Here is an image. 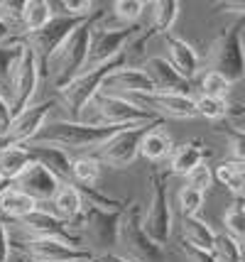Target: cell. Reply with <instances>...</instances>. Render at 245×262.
<instances>
[{
    "instance_id": "obj_1",
    "label": "cell",
    "mask_w": 245,
    "mask_h": 262,
    "mask_svg": "<svg viewBox=\"0 0 245 262\" xmlns=\"http://www.w3.org/2000/svg\"><path fill=\"white\" fill-rule=\"evenodd\" d=\"M101 17H103V10L96 12L88 23H83L64 45L59 47L57 52H54V57L49 59L47 64H44V69H42V74L49 79L52 89H57L59 93L64 91L71 81L83 71V67H86L88 49H91V34H94V27Z\"/></svg>"
},
{
    "instance_id": "obj_2",
    "label": "cell",
    "mask_w": 245,
    "mask_h": 262,
    "mask_svg": "<svg viewBox=\"0 0 245 262\" xmlns=\"http://www.w3.org/2000/svg\"><path fill=\"white\" fill-rule=\"evenodd\" d=\"M123 127H96L86 125L81 120H52L42 127V133L32 140V145H49L66 152H79V149H98L103 147L110 137L120 133Z\"/></svg>"
},
{
    "instance_id": "obj_3",
    "label": "cell",
    "mask_w": 245,
    "mask_h": 262,
    "mask_svg": "<svg viewBox=\"0 0 245 262\" xmlns=\"http://www.w3.org/2000/svg\"><path fill=\"white\" fill-rule=\"evenodd\" d=\"M120 221H123V211H103L96 206H86L83 216L71 228L81 238L83 250H88L96 260H101L116 252Z\"/></svg>"
},
{
    "instance_id": "obj_4",
    "label": "cell",
    "mask_w": 245,
    "mask_h": 262,
    "mask_svg": "<svg viewBox=\"0 0 245 262\" xmlns=\"http://www.w3.org/2000/svg\"><path fill=\"white\" fill-rule=\"evenodd\" d=\"M243 30H245V17H238L235 23L223 27L221 32L213 37L206 52V64L209 71L221 74L223 79L231 83L245 76V47H243Z\"/></svg>"
},
{
    "instance_id": "obj_5",
    "label": "cell",
    "mask_w": 245,
    "mask_h": 262,
    "mask_svg": "<svg viewBox=\"0 0 245 262\" xmlns=\"http://www.w3.org/2000/svg\"><path fill=\"white\" fill-rule=\"evenodd\" d=\"M116 255L128 262H164V248L157 245L142 228V206L138 201H130L123 211Z\"/></svg>"
},
{
    "instance_id": "obj_6",
    "label": "cell",
    "mask_w": 245,
    "mask_h": 262,
    "mask_svg": "<svg viewBox=\"0 0 245 262\" xmlns=\"http://www.w3.org/2000/svg\"><path fill=\"white\" fill-rule=\"evenodd\" d=\"M79 120L86 123V125H96V127H132V125H142V123L160 120V118L145 113L138 105L123 101V98H118V96L98 93L94 101L83 108V113Z\"/></svg>"
},
{
    "instance_id": "obj_7",
    "label": "cell",
    "mask_w": 245,
    "mask_h": 262,
    "mask_svg": "<svg viewBox=\"0 0 245 262\" xmlns=\"http://www.w3.org/2000/svg\"><path fill=\"white\" fill-rule=\"evenodd\" d=\"M125 59H128V52H125V54H120V57H116L113 61L103 64V67L94 69V71H81V74L71 81L64 91L59 93V101H61V105L66 108V113H69L66 120H79V118H81L83 108H86V105H88V103L101 93L103 81L108 79L113 71H118V69L125 67Z\"/></svg>"
},
{
    "instance_id": "obj_8",
    "label": "cell",
    "mask_w": 245,
    "mask_h": 262,
    "mask_svg": "<svg viewBox=\"0 0 245 262\" xmlns=\"http://www.w3.org/2000/svg\"><path fill=\"white\" fill-rule=\"evenodd\" d=\"M10 240H61L69 243L71 248H81V238L71 230L69 223L49 213L44 206H39L35 213H30L23 221H15Z\"/></svg>"
},
{
    "instance_id": "obj_9",
    "label": "cell",
    "mask_w": 245,
    "mask_h": 262,
    "mask_svg": "<svg viewBox=\"0 0 245 262\" xmlns=\"http://www.w3.org/2000/svg\"><path fill=\"white\" fill-rule=\"evenodd\" d=\"M150 204L142 213V228L157 245H164L172 233V211H169V196H167V177L162 169L152 167L150 171Z\"/></svg>"
},
{
    "instance_id": "obj_10",
    "label": "cell",
    "mask_w": 245,
    "mask_h": 262,
    "mask_svg": "<svg viewBox=\"0 0 245 262\" xmlns=\"http://www.w3.org/2000/svg\"><path fill=\"white\" fill-rule=\"evenodd\" d=\"M162 125V120H152V123H142V125H132V127H123L120 133L110 137L103 147L98 149V160L101 164H108L113 169H125L132 162L140 157V145L145 135L154 130V127Z\"/></svg>"
},
{
    "instance_id": "obj_11",
    "label": "cell",
    "mask_w": 245,
    "mask_h": 262,
    "mask_svg": "<svg viewBox=\"0 0 245 262\" xmlns=\"http://www.w3.org/2000/svg\"><path fill=\"white\" fill-rule=\"evenodd\" d=\"M140 32H142L140 25L110 30V27H101V25L96 23L94 34H91V49H88V59H86L83 71H94V69L113 61V59L120 57V54H125V52H128L125 45L128 47L132 45Z\"/></svg>"
},
{
    "instance_id": "obj_12",
    "label": "cell",
    "mask_w": 245,
    "mask_h": 262,
    "mask_svg": "<svg viewBox=\"0 0 245 262\" xmlns=\"http://www.w3.org/2000/svg\"><path fill=\"white\" fill-rule=\"evenodd\" d=\"M91 17H94V15H91ZM91 17H61V15H54V20H52L44 30H39V32H35V34L17 37V39H23L25 45L35 52L37 61H39V71H42L44 64L54 57V52H57L59 47L64 45L83 23H88Z\"/></svg>"
},
{
    "instance_id": "obj_13",
    "label": "cell",
    "mask_w": 245,
    "mask_h": 262,
    "mask_svg": "<svg viewBox=\"0 0 245 262\" xmlns=\"http://www.w3.org/2000/svg\"><path fill=\"white\" fill-rule=\"evenodd\" d=\"M123 101L138 105L140 111L154 115V118H174V120H191L198 115L196 101L191 96L182 93H128L120 96Z\"/></svg>"
},
{
    "instance_id": "obj_14",
    "label": "cell",
    "mask_w": 245,
    "mask_h": 262,
    "mask_svg": "<svg viewBox=\"0 0 245 262\" xmlns=\"http://www.w3.org/2000/svg\"><path fill=\"white\" fill-rule=\"evenodd\" d=\"M10 248L27 262H96L88 250L71 248L61 240H10Z\"/></svg>"
},
{
    "instance_id": "obj_15",
    "label": "cell",
    "mask_w": 245,
    "mask_h": 262,
    "mask_svg": "<svg viewBox=\"0 0 245 262\" xmlns=\"http://www.w3.org/2000/svg\"><path fill=\"white\" fill-rule=\"evenodd\" d=\"M39 76H42V71H39V61H37L35 52L23 42V54H20L17 64H15V71H12V76H10V86H8L12 118L20 115L25 108H30V101H32V93L37 89Z\"/></svg>"
},
{
    "instance_id": "obj_16",
    "label": "cell",
    "mask_w": 245,
    "mask_h": 262,
    "mask_svg": "<svg viewBox=\"0 0 245 262\" xmlns=\"http://www.w3.org/2000/svg\"><path fill=\"white\" fill-rule=\"evenodd\" d=\"M54 103L57 101H42V103H37V105L25 108L20 115H15L10 127H8V133L0 137V149L30 145L42 133V127L47 125V118L52 113V108H54Z\"/></svg>"
},
{
    "instance_id": "obj_17",
    "label": "cell",
    "mask_w": 245,
    "mask_h": 262,
    "mask_svg": "<svg viewBox=\"0 0 245 262\" xmlns=\"http://www.w3.org/2000/svg\"><path fill=\"white\" fill-rule=\"evenodd\" d=\"M10 184L17 189V191L27 194L30 199H35L39 206L54 201L57 191L61 189V182H59L47 167H42L39 162H32V164H30V167H27V169H25L23 174H20L15 182H10Z\"/></svg>"
},
{
    "instance_id": "obj_18",
    "label": "cell",
    "mask_w": 245,
    "mask_h": 262,
    "mask_svg": "<svg viewBox=\"0 0 245 262\" xmlns=\"http://www.w3.org/2000/svg\"><path fill=\"white\" fill-rule=\"evenodd\" d=\"M101 93H108V96H128V93H157L154 83L150 81V76L142 71L140 67L138 69H118L113 71L108 79L103 81L101 86Z\"/></svg>"
},
{
    "instance_id": "obj_19",
    "label": "cell",
    "mask_w": 245,
    "mask_h": 262,
    "mask_svg": "<svg viewBox=\"0 0 245 262\" xmlns=\"http://www.w3.org/2000/svg\"><path fill=\"white\" fill-rule=\"evenodd\" d=\"M140 69L150 76L157 93H182V96H189V81L164 57H150Z\"/></svg>"
},
{
    "instance_id": "obj_20",
    "label": "cell",
    "mask_w": 245,
    "mask_h": 262,
    "mask_svg": "<svg viewBox=\"0 0 245 262\" xmlns=\"http://www.w3.org/2000/svg\"><path fill=\"white\" fill-rule=\"evenodd\" d=\"M162 42H164V49H167V61L187 81L194 79L198 67H201V57H198L196 49L189 45L187 39H182V37H176L172 32L162 34Z\"/></svg>"
},
{
    "instance_id": "obj_21",
    "label": "cell",
    "mask_w": 245,
    "mask_h": 262,
    "mask_svg": "<svg viewBox=\"0 0 245 262\" xmlns=\"http://www.w3.org/2000/svg\"><path fill=\"white\" fill-rule=\"evenodd\" d=\"M32 152L35 162H39L42 167H47L61 184H74V160L69 157L66 149L49 147V145H25Z\"/></svg>"
},
{
    "instance_id": "obj_22",
    "label": "cell",
    "mask_w": 245,
    "mask_h": 262,
    "mask_svg": "<svg viewBox=\"0 0 245 262\" xmlns=\"http://www.w3.org/2000/svg\"><path fill=\"white\" fill-rule=\"evenodd\" d=\"M52 206H54V216L61 218L69 226H74L83 216V211H86V201H83V196L76 184H61V189L57 191Z\"/></svg>"
},
{
    "instance_id": "obj_23",
    "label": "cell",
    "mask_w": 245,
    "mask_h": 262,
    "mask_svg": "<svg viewBox=\"0 0 245 262\" xmlns=\"http://www.w3.org/2000/svg\"><path fill=\"white\" fill-rule=\"evenodd\" d=\"M206 160H209V149H204L198 140H191V142H184L174 149V155L169 157V171L189 177L201 164H206Z\"/></svg>"
},
{
    "instance_id": "obj_24",
    "label": "cell",
    "mask_w": 245,
    "mask_h": 262,
    "mask_svg": "<svg viewBox=\"0 0 245 262\" xmlns=\"http://www.w3.org/2000/svg\"><path fill=\"white\" fill-rule=\"evenodd\" d=\"M37 208H39V204H37L35 199H30L23 191H17L12 184L0 194V216L5 218V221H10V223L27 218L30 213H35Z\"/></svg>"
},
{
    "instance_id": "obj_25",
    "label": "cell",
    "mask_w": 245,
    "mask_h": 262,
    "mask_svg": "<svg viewBox=\"0 0 245 262\" xmlns=\"http://www.w3.org/2000/svg\"><path fill=\"white\" fill-rule=\"evenodd\" d=\"M174 142H172V137L164 133L162 127H154V130H150L147 135H145V140H142L140 145V157H145L147 162H162L167 160V157H172L174 155Z\"/></svg>"
},
{
    "instance_id": "obj_26",
    "label": "cell",
    "mask_w": 245,
    "mask_h": 262,
    "mask_svg": "<svg viewBox=\"0 0 245 262\" xmlns=\"http://www.w3.org/2000/svg\"><path fill=\"white\" fill-rule=\"evenodd\" d=\"M32 162H35V157H32V152L27 147L0 149V174L5 177V182H15Z\"/></svg>"
},
{
    "instance_id": "obj_27",
    "label": "cell",
    "mask_w": 245,
    "mask_h": 262,
    "mask_svg": "<svg viewBox=\"0 0 245 262\" xmlns=\"http://www.w3.org/2000/svg\"><path fill=\"white\" fill-rule=\"evenodd\" d=\"M52 20H54L52 3H47V0H27V5H25V20H23V34L20 37L44 30Z\"/></svg>"
},
{
    "instance_id": "obj_28",
    "label": "cell",
    "mask_w": 245,
    "mask_h": 262,
    "mask_svg": "<svg viewBox=\"0 0 245 262\" xmlns=\"http://www.w3.org/2000/svg\"><path fill=\"white\" fill-rule=\"evenodd\" d=\"M182 238L198 250L211 252L216 245V233L198 218H182Z\"/></svg>"
},
{
    "instance_id": "obj_29",
    "label": "cell",
    "mask_w": 245,
    "mask_h": 262,
    "mask_svg": "<svg viewBox=\"0 0 245 262\" xmlns=\"http://www.w3.org/2000/svg\"><path fill=\"white\" fill-rule=\"evenodd\" d=\"M216 179L235 196V199H245V164L238 162H221L216 167Z\"/></svg>"
},
{
    "instance_id": "obj_30",
    "label": "cell",
    "mask_w": 245,
    "mask_h": 262,
    "mask_svg": "<svg viewBox=\"0 0 245 262\" xmlns=\"http://www.w3.org/2000/svg\"><path fill=\"white\" fill-rule=\"evenodd\" d=\"M179 3L176 0H157L152 3V23L150 27L154 30V34H167L172 30L174 20L179 17Z\"/></svg>"
},
{
    "instance_id": "obj_31",
    "label": "cell",
    "mask_w": 245,
    "mask_h": 262,
    "mask_svg": "<svg viewBox=\"0 0 245 262\" xmlns=\"http://www.w3.org/2000/svg\"><path fill=\"white\" fill-rule=\"evenodd\" d=\"M23 54V42L17 37H10L8 42L0 45V89L10 86V76L15 71V64Z\"/></svg>"
},
{
    "instance_id": "obj_32",
    "label": "cell",
    "mask_w": 245,
    "mask_h": 262,
    "mask_svg": "<svg viewBox=\"0 0 245 262\" xmlns=\"http://www.w3.org/2000/svg\"><path fill=\"white\" fill-rule=\"evenodd\" d=\"M223 226L228 230V235L245 250V201L235 199L233 204L228 206V211L223 213Z\"/></svg>"
},
{
    "instance_id": "obj_33",
    "label": "cell",
    "mask_w": 245,
    "mask_h": 262,
    "mask_svg": "<svg viewBox=\"0 0 245 262\" xmlns=\"http://www.w3.org/2000/svg\"><path fill=\"white\" fill-rule=\"evenodd\" d=\"M52 8L61 17H91L101 10V5L91 0H52Z\"/></svg>"
},
{
    "instance_id": "obj_34",
    "label": "cell",
    "mask_w": 245,
    "mask_h": 262,
    "mask_svg": "<svg viewBox=\"0 0 245 262\" xmlns=\"http://www.w3.org/2000/svg\"><path fill=\"white\" fill-rule=\"evenodd\" d=\"M25 5L27 3H23V0H0V20H3V25L10 32H17V34H12V37H20L23 34Z\"/></svg>"
},
{
    "instance_id": "obj_35",
    "label": "cell",
    "mask_w": 245,
    "mask_h": 262,
    "mask_svg": "<svg viewBox=\"0 0 245 262\" xmlns=\"http://www.w3.org/2000/svg\"><path fill=\"white\" fill-rule=\"evenodd\" d=\"M196 108H198V115H201V118H206V120H216V123L235 113L233 105L226 101V98H211V96H198Z\"/></svg>"
},
{
    "instance_id": "obj_36",
    "label": "cell",
    "mask_w": 245,
    "mask_h": 262,
    "mask_svg": "<svg viewBox=\"0 0 245 262\" xmlns=\"http://www.w3.org/2000/svg\"><path fill=\"white\" fill-rule=\"evenodd\" d=\"M101 177V160L98 157H79L74 160V184L94 186Z\"/></svg>"
},
{
    "instance_id": "obj_37",
    "label": "cell",
    "mask_w": 245,
    "mask_h": 262,
    "mask_svg": "<svg viewBox=\"0 0 245 262\" xmlns=\"http://www.w3.org/2000/svg\"><path fill=\"white\" fill-rule=\"evenodd\" d=\"M216 133L228 140V152H231V162L245 164V130H238V127L228 125V123H221V125H216Z\"/></svg>"
},
{
    "instance_id": "obj_38",
    "label": "cell",
    "mask_w": 245,
    "mask_h": 262,
    "mask_svg": "<svg viewBox=\"0 0 245 262\" xmlns=\"http://www.w3.org/2000/svg\"><path fill=\"white\" fill-rule=\"evenodd\" d=\"M211 255L216 262H243V248L231 235H216V245Z\"/></svg>"
},
{
    "instance_id": "obj_39",
    "label": "cell",
    "mask_w": 245,
    "mask_h": 262,
    "mask_svg": "<svg viewBox=\"0 0 245 262\" xmlns=\"http://www.w3.org/2000/svg\"><path fill=\"white\" fill-rule=\"evenodd\" d=\"M145 8H150L147 3H140V0H116L113 3V15H116L125 27H132L138 25L140 15L145 12Z\"/></svg>"
},
{
    "instance_id": "obj_40",
    "label": "cell",
    "mask_w": 245,
    "mask_h": 262,
    "mask_svg": "<svg viewBox=\"0 0 245 262\" xmlns=\"http://www.w3.org/2000/svg\"><path fill=\"white\" fill-rule=\"evenodd\" d=\"M204 196L206 194H201V191H196V189H191V186L184 184L179 189V194H176L182 218H196V213L201 211V206H204Z\"/></svg>"
},
{
    "instance_id": "obj_41",
    "label": "cell",
    "mask_w": 245,
    "mask_h": 262,
    "mask_svg": "<svg viewBox=\"0 0 245 262\" xmlns=\"http://www.w3.org/2000/svg\"><path fill=\"white\" fill-rule=\"evenodd\" d=\"M231 81L223 79L221 74L209 71L204 79H201V96H211V98H226V93L231 91Z\"/></svg>"
},
{
    "instance_id": "obj_42",
    "label": "cell",
    "mask_w": 245,
    "mask_h": 262,
    "mask_svg": "<svg viewBox=\"0 0 245 262\" xmlns=\"http://www.w3.org/2000/svg\"><path fill=\"white\" fill-rule=\"evenodd\" d=\"M211 184H213V174H211L209 164H201L198 169H194L187 177V186L196 189V191H201V194H206V191H209Z\"/></svg>"
},
{
    "instance_id": "obj_43",
    "label": "cell",
    "mask_w": 245,
    "mask_h": 262,
    "mask_svg": "<svg viewBox=\"0 0 245 262\" xmlns=\"http://www.w3.org/2000/svg\"><path fill=\"white\" fill-rule=\"evenodd\" d=\"M176 248H179V252L187 257V262H216L211 252L198 250V248H194V245H191V243H187L184 238L176 240Z\"/></svg>"
},
{
    "instance_id": "obj_44",
    "label": "cell",
    "mask_w": 245,
    "mask_h": 262,
    "mask_svg": "<svg viewBox=\"0 0 245 262\" xmlns=\"http://www.w3.org/2000/svg\"><path fill=\"white\" fill-rule=\"evenodd\" d=\"M10 233L5 228V218L0 216V262H10Z\"/></svg>"
},
{
    "instance_id": "obj_45",
    "label": "cell",
    "mask_w": 245,
    "mask_h": 262,
    "mask_svg": "<svg viewBox=\"0 0 245 262\" xmlns=\"http://www.w3.org/2000/svg\"><path fill=\"white\" fill-rule=\"evenodd\" d=\"M218 12H233L238 17H245V0H223L213 5Z\"/></svg>"
},
{
    "instance_id": "obj_46",
    "label": "cell",
    "mask_w": 245,
    "mask_h": 262,
    "mask_svg": "<svg viewBox=\"0 0 245 262\" xmlns=\"http://www.w3.org/2000/svg\"><path fill=\"white\" fill-rule=\"evenodd\" d=\"M10 123H12V108H10V103L0 96V137L8 133Z\"/></svg>"
},
{
    "instance_id": "obj_47",
    "label": "cell",
    "mask_w": 245,
    "mask_h": 262,
    "mask_svg": "<svg viewBox=\"0 0 245 262\" xmlns=\"http://www.w3.org/2000/svg\"><path fill=\"white\" fill-rule=\"evenodd\" d=\"M10 37H12V32L5 27V25H3V20H0V45H3V42H8Z\"/></svg>"
},
{
    "instance_id": "obj_48",
    "label": "cell",
    "mask_w": 245,
    "mask_h": 262,
    "mask_svg": "<svg viewBox=\"0 0 245 262\" xmlns=\"http://www.w3.org/2000/svg\"><path fill=\"white\" fill-rule=\"evenodd\" d=\"M98 262H128V260H123L120 255H116V252H113V255H105V257H101Z\"/></svg>"
},
{
    "instance_id": "obj_49",
    "label": "cell",
    "mask_w": 245,
    "mask_h": 262,
    "mask_svg": "<svg viewBox=\"0 0 245 262\" xmlns=\"http://www.w3.org/2000/svg\"><path fill=\"white\" fill-rule=\"evenodd\" d=\"M17 260H20V257H17ZM20 262H25V260H20Z\"/></svg>"
},
{
    "instance_id": "obj_50",
    "label": "cell",
    "mask_w": 245,
    "mask_h": 262,
    "mask_svg": "<svg viewBox=\"0 0 245 262\" xmlns=\"http://www.w3.org/2000/svg\"><path fill=\"white\" fill-rule=\"evenodd\" d=\"M20 260H23V257H20ZM25 262H27V260H25Z\"/></svg>"
},
{
    "instance_id": "obj_51",
    "label": "cell",
    "mask_w": 245,
    "mask_h": 262,
    "mask_svg": "<svg viewBox=\"0 0 245 262\" xmlns=\"http://www.w3.org/2000/svg\"><path fill=\"white\" fill-rule=\"evenodd\" d=\"M243 111H245V105H243Z\"/></svg>"
},
{
    "instance_id": "obj_52",
    "label": "cell",
    "mask_w": 245,
    "mask_h": 262,
    "mask_svg": "<svg viewBox=\"0 0 245 262\" xmlns=\"http://www.w3.org/2000/svg\"><path fill=\"white\" fill-rule=\"evenodd\" d=\"M96 262H98V260H96Z\"/></svg>"
}]
</instances>
